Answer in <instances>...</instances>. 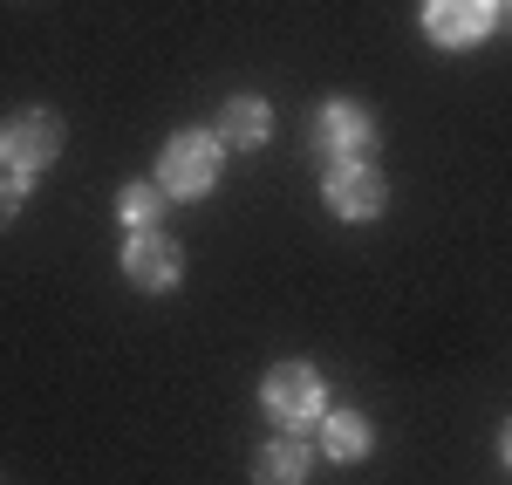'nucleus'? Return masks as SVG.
I'll use <instances>...</instances> for the list:
<instances>
[{
	"instance_id": "1",
	"label": "nucleus",
	"mask_w": 512,
	"mask_h": 485,
	"mask_svg": "<svg viewBox=\"0 0 512 485\" xmlns=\"http://www.w3.org/2000/svg\"><path fill=\"white\" fill-rule=\"evenodd\" d=\"M219 130L205 137V130H178L171 144H164V164H158V185L164 199H198V192H212V178H219Z\"/></svg>"
},
{
	"instance_id": "2",
	"label": "nucleus",
	"mask_w": 512,
	"mask_h": 485,
	"mask_svg": "<svg viewBox=\"0 0 512 485\" xmlns=\"http://www.w3.org/2000/svg\"><path fill=\"white\" fill-rule=\"evenodd\" d=\"M260 404H267V417H274L280 431H308L321 417V404H328V390H321V376L308 363H280L260 383Z\"/></svg>"
},
{
	"instance_id": "4",
	"label": "nucleus",
	"mask_w": 512,
	"mask_h": 485,
	"mask_svg": "<svg viewBox=\"0 0 512 485\" xmlns=\"http://www.w3.org/2000/svg\"><path fill=\"white\" fill-rule=\"evenodd\" d=\"M499 28V0H424V35L437 48H472Z\"/></svg>"
},
{
	"instance_id": "8",
	"label": "nucleus",
	"mask_w": 512,
	"mask_h": 485,
	"mask_svg": "<svg viewBox=\"0 0 512 485\" xmlns=\"http://www.w3.org/2000/svg\"><path fill=\"white\" fill-rule=\"evenodd\" d=\"M308 465H315V451H308L301 438H294V431H287V438H274V445L260 451L253 479H260V485H301V479H308Z\"/></svg>"
},
{
	"instance_id": "13",
	"label": "nucleus",
	"mask_w": 512,
	"mask_h": 485,
	"mask_svg": "<svg viewBox=\"0 0 512 485\" xmlns=\"http://www.w3.org/2000/svg\"><path fill=\"white\" fill-rule=\"evenodd\" d=\"M499 458H506V465H512V424H506V431H499Z\"/></svg>"
},
{
	"instance_id": "9",
	"label": "nucleus",
	"mask_w": 512,
	"mask_h": 485,
	"mask_svg": "<svg viewBox=\"0 0 512 485\" xmlns=\"http://www.w3.org/2000/svg\"><path fill=\"white\" fill-rule=\"evenodd\" d=\"M267 130H274L267 103H260V96H233V103H226V117H219V144L253 151V144H267Z\"/></svg>"
},
{
	"instance_id": "14",
	"label": "nucleus",
	"mask_w": 512,
	"mask_h": 485,
	"mask_svg": "<svg viewBox=\"0 0 512 485\" xmlns=\"http://www.w3.org/2000/svg\"><path fill=\"white\" fill-rule=\"evenodd\" d=\"M499 7H512V0H499Z\"/></svg>"
},
{
	"instance_id": "12",
	"label": "nucleus",
	"mask_w": 512,
	"mask_h": 485,
	"mask_svg": "<svg viewBox=\"0 0 512 485\" xmlns=\"http://www.w3.org/2000/svg\"><path fill=\"white\" fill-rule=\"evenodd\" d=\"M14 212H21V178H0V226H14Z\"/></svg>"
},
{
	"instance_id": "10",
	"label": "nucleus",
	"mask_w": 512,
	"mask_h": 485,
	"mask_svg": "<svg viewBox=\"0 0 512 485\" xmlns=\"http://www.w3.org/2000/svg\"><path fill=\"white\" fill-rule=\"evenodd\" d=\"M321 445H328V458H362V451H369V424H362L355 410H335V417L321 424Z\"/></svg>"
},
{
	"instance_id": "6",
	"label": "nucleus",
	"mask_w": 512,
	"mask_h": 485,
	"mask_svg": "<svg viewBox=\"0 0 512 485\" xmlns=\"http://www.w3.org/2000/svg\"><path fill=\"white\" fill-rule=\"evenodd\" d=\"M390 199V185L376 178V164L355 158V164H335L328 171V212H342V219H376Z\"/></svg>"
},
{
	"instance_id": "11",
	"label": "nucleus",
	"mask_w": 512,
	"mask_h": 485,
	"mask_svg": "<svg viewBox=\"0 0 512 485\" xmlns=\"http://www.w3.org/2000/svg\"><path fill=\"white\" fill-rule=\"evenodd\" d=\"M158 205H164V192H151V185H123L117 212L137 226V233H151V226H158Z\"/></svg>"
},
{
	"instance_id": "3",
	"label": "nucleus",
	"mask_w": 512,
	"mask_h": 485,
	"mask_svg": "<svg viewBox=\"0 0 512 485\" xmlns=\"http://www.w3.org/2000/svg\"><path fill=\"white\" fill-rule=\"evenodd\" d=\"M55 151H62V117H55V110H14V117L0 123V164H7L14 178L55 164Z\"/></svg>"
},
{
	"instance_id": "5",
	"label": "nucleus",
	"mask_w": 512,
	"mask_h": 485,
	"mask_svg": "<svg viewBox=\"0 0 512 485\" xmlns=\"http://www.w3.org/2000/svg\"><path fill=\"white\" fill-rule=\"evenodd\" d=\"M315 151L335 164H355L376 151V123H369V110L362 103H328L315 117Z\"/></svg>"
},
{
	"instance_id": "7",
	"label": "nucleus",
	"mask_w": 512,
	"mask_h": 485,
	"mask_svg": "<svg viewBox=\"0 0 512 485\" xmlns=\"http://www.w3.org/2000/svg\"><path fill=\"white\" fill-rule=\"evenodd\" d=\"M123 274H130V287H151V294H164V287H178L185 260H178V246H171L158 226H151V233H130V246H123Z\"/></svg>"
}]
</instances>
